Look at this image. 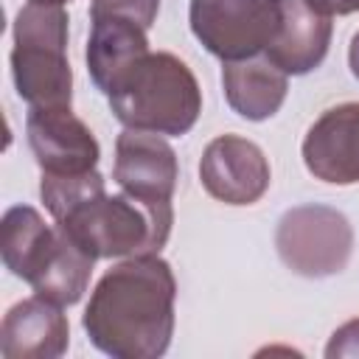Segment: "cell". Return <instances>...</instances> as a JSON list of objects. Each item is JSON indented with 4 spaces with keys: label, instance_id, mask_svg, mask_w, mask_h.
Listing matches in <instances>:
<instances>
[{
    "label": "cell",
    "instance_id": "3",
    "mask_svg": "<svg viewBox=\"0 0 359 359\" xmlns=\"http://www.w3.org/2000/svg\"><path fill=\"white\" fill-rule=\"evenodd\" d=\"M112 115L126 129L182 137L202 112V90L191 67L168 53H146L107 95Z\"/></svg>",
    "mask_w": 359,
    "mask_h": 359
},
{
    "label": "cell",
    "instance_id": "16",
    "mask_svg": "<svg viewBox=\"0 0 359 359\" xmlns=\"http://www.w3.org/2000/svg\"><path fill=\"white\" fill-rule=\"evenodd\" d=\"M56 238V224H48L42 213L31 205H14L3 213L0 222V252L3 264L14 278H28L48 255Z\"/></svg>",
    "mask_w": 359,
    "mask_h": 359
},
{
    "label": "cell",
    "instance_id": "11",
    "mask_svg": "<svg viewBox=\"0 0 359 359\" xmlns=\"http://www.w3.org/2000/svg\"><path fill=\"white\" fill-rule=\"evenodd\" d=\"M65 306L48 297H25L14 303L0 328V353L6 359H59L70 345Z\"/></svg>",
    "mask_w": 359,
    "mask_h": 359
},
{
    "label": "cell",
    "instance_id": "15",
    "mask_svg": "<svg viewBox=\"0 0 359 359\" xmlns=\"http://www.w3.org/2000/svg\"><path fill=\"white\" fill-rule=\"evenodd\" d=\"M93 264H95V258L90 252H84L56 224V238H53L48 255L42 258V264L28 278V286L39 297H48V300H53L59 306H73L87 292V283H90V275H93Z\"/></svg>",
    "mask_w": 359,
    "mask_h": 359
},
{
    "label": "cell",
    "instance_id": "17",
    "mask_svg": "<svg viewBox=\"0 0 359 359\" xmlns=\"http://www.w3.org/2000/svg\"><path fill=\"white\" fill-rule=\"evenodd\" d=\"M90 11H107V14L126 17V20H135L137 25H143L149 31L157 20L160 0H93Z\"/></svg>",
    "mask_w": 359,
    "mask_h": 359
},
{
    "label": "cell",
    "instance_id": "6",
    "mask_svg": "<svg viewBox=\"0 0 359 359\" xmlns=\"http://www.w3.org/2000/svg\"><path fill=\"white\" fill-rule=\"evenodd\" d=\"M188 22L208 53L238 62L266 53L280 25V0H191Z\"/></svg>",
    "mask_w": 359,
    "mask_h": 359
},
{
    "label": "cell",
    "instance_id": "10",
    "mask_svg": "<svg viewBox=\"0 0 359 359\" xmlns=\"http://www.w3.org/2000/svg\"><path fill=\"white\" fill-rule=\"evenodd\" d=\"M112 180L121 185V191L135 194L140 199L171 202L180 180L177 151L163 135L123 129L115 140Z\"/></svg>",
    "mask_w": 359,
    "mask_h": 359
},
{
    "label": "cell",
    "instance_id": "12",
    "mask_svg": "<svg viewBox=\"0 0 359 359\" xmlns=\"http://www.w3.org/2000/svg\"><path fill=\"white\" fill-rule=\"evenodd\" d=\"M90 39L84 50L87 73L93 84L109 95L118 81L149 53V36L135 20L107 11H90Z\"/></svg>",
    "mask_w": 359,
    "mask_h": 359
},
{
    "label": "cell",
    "instance_id": "21",
    "mask_svg": "<svg viewBox=\"0 0 359 359\" xmlns=\"http://www.w3.org/2000/svg\"><path fill=\"white\" fill-rule=\"evenodd\" d=\"M28 3H59V6H65V3H70V0H28Z\"/></svg>",
    "mask_w": 359,
    "mask_h": 359
},
{
    "label": "cell",
    "instance_id": "13",
    "mask_svg": "<svg viewBox=\"0 0 359 359\" xmlns=\"http://www.w3.org/2000/svg\"><path fill=\"white\" fill-rule=\"evenodd\" d=\"M334 22L309 0H280V25L266 53L286 76H306L323 65Z\"/></svg>",
    "mask_w": 359,
    "mask_h": 359
},
{
    "label": "cell",
    "instance_id": "2",
    "mask_svg": "<svg viewBox=\"0 0 359 359\" xmlns=\"http://www.w3.org/2000/svg\"><path fill=\"white\" fill-rule=\"evenodd\" d=\"M177 278L160 252L132 255L95 283L81 325L112 359H157L174 337Z\"/></svg>",
    "mask_w": 359,
    "mask_h": 359
},
{
    "label": "cell",
    "instance_id": "8",
    "mask_svg": "<svg viewBox=\"0 0 359 359\" xmlns=\"http://www.w3.org/2000/svg\"><path fill=\"white\" fill-rule=\"evenodd\" d=\"M25 135L42 174H87L98 165L101 146L90 126L70 112V107H31L25 118Z\"/></svg>",
    "mask_w": 359,
    "mask_h": 359
},
{
    "label": "cell",
    "instance_id": "4",
    "mask_svg": "<svg viewBox=\"0 0 359 359\" xmlns=\"http://www.w3.org/2000/svg\"><path fill=\"white\" fill-rule=\"evenodd\" d=\"M67 22L59 3H25L14 17L11 76L17 95L34 109L73 104Z\"/></svg>",
    "mask_w": 359,
    "mask_h": 359
},
{
    "label": "cell",
    "instance_id": "1",
    "mask_svg": "<svg viewBox=\"0 0 359 359\" xmlns=\"http://www.w3.org/2000/svg\"><path fill=\"white\" fill-rule=\"evenodd\" d=\"M39 199L50 219L95 261L160 252L171 236L174 208L135 194H107L98 171L42 174Z\"/></svg>",
    "mask_w": 359,
    "mask_h": 359
},
{
    "label": "cell",
    "instance_id": "7",
    "mask_svg": "<svg viewBox=\"0 0 359 359\" xmlns=\"http://www.w3.org/2000/svg\"><path fill=\"white\" fill-rule=\"evenodd\" d=\"M199 180L213 199L238 208L252 205L266 194L272 171L258 143L241 135H219L202 151Z\"/></svg>",
    "mask_w": 359,
    "mask_h": 359
},
{
    "label": "cell",
    "instance_id": "9",
    "mask_svg": "<svg viewBox=\"0 0 359 359\" xmlns=\"http://www.w3.org/2000/svg\"><path fill=\"white\" fill-rule=\"evenodd\" d=\"M300 154L314 180L331 185L359 182V101L328 107L309 126Z\"/></svg>",
    "mask_w": 359,
    "mask_h": 359
},
{
    "label": "cell",
    "instance_id": "5",
    "mask_svg": "<svg viewBox=\"0 0 359 359\" xmlns=\"http://www.w3.org/2000/svg\"><path fill=\"white\" fill-rule=\"evenodd\" d=\"M275 250L280 261L303 278L339 275L353 252V227L348 216L328 205L289 208L275 230Z\"/></svg>",
    "mask_w": 359,
    "mask_h": 359
},
{
    "label": "cell",
    "instance_id": "20",
    "mask_svg": "<svg viewBox=\"0 0 359 359\" xmlns=\"http://www.w3.org/2000/svg\"><path fill=\"white\" fill-rule=\"evenodd\" d=\"M348 67H351L353 79L359 81V31L351 36V45H348Z\"/></svg>",
    "mask_w": 359,
    "mask_h": 359
},
{
    "label": "cell",
    "instance_id": "18",
    "mask_svg": "<svg viewBox=\"0 0 359 359\" xmlns=\"http://www.w3.org/2000/svg\"><path fill=\"white\" fill-rule=\"evenodd\" d=\"M325 356L337 359V356H359V320H351L345 325H339L331 334V342L325 345Z\"/></svg>",
    "mask_w": 359,
    "mask_h": 359
},
{
    "label": "cell",
    "instance_id": "19",
    "mask_svg": "<svg viewBox=\"0 0 359 359\" xmlns=\"http://www.w3.org/2000/svg\"><path fill=\"white\" fill-rule=\"evenodd\" d=\"M314 8H320L323 14L334 17V14H353L359 11V0H309Z\"/></svg>",
    "mask_w": 359,
    "mask_h": 359
},
{
    "label": "cell",
    "instance_id": "14",
    "mask_svg": "<svg viewBox=\"0 0 359 359\" xmlns=\"http://www.w3.org/2000/svg\"><path fill=\"white\" fill-rule=\"evenodd\" d=\"M222 87L230 109L247 121L272 118L289 93V76L269 56H250L238 62H224Z\"/></svg>",
    "mask_w": 359,
    "mask_h": 359
}]
</instances>
